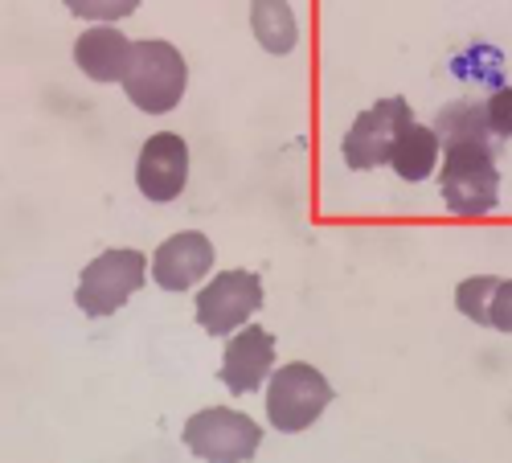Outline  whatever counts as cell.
<instances>
[{
    "label": "cell",
    "instance_id": "obj_13",
    "mask_svg": "<svg viewBox=\"0 0 512 463\" xmlns=\"http://www.w3.org/2000/svg\"><path fill=\"white\" fill-rule=\"evenodd\" d=\"M439 148H443V140L435 128H426V123H406V132L394 144L390 164L402 181H426L439 164Z\"/></svg>",
    "mask_w": 512,
    "mask_h": 463
},
{
    "label": "cell",
    "instance_id": "obj_11",
    "mask_svg": "<svg viewBox=\"0 0 512 463\" xmlns=\"http://www.w3.org/2000/svg\"><path fill=\"white\" fill-rule=\"evenodd\" d=\"M132 46L136 41H127L115 25H91L74 41V62L95 82H123L127 62H132Z\"/></svg>",
    "mask_w": 512,
    "mask_h": 463
},
{
    "label": "cell",
    "instance_id": "obj_15",
    "mask_svg": "<svg viewBox=\"0 0 512 463\" xmlns=\"http://www.w3.org/2000/svg\"><path fill=\"white\" fill-rule=\"evenodd\" d=\"M435 132L443 144H463V140H476V144H496L492 128H488V107L484 103H447L435 119Z\"/></svg>",
    "mask_w": 512,
    "mask_h": 463
},
{
    "label": "cell",
    "instance_id": "obj_4",
    "mask_svg": "<svg viewBox=\"0 0 512 463\" xmlns=\"http://www.w3.org/2000/svg\"><path fill=\"white\" fill-rule=\"evenodd\" d=\"M144 275H148V259L140 255V250H127V246L103 250L95 263L82 267L74 300H78L82 312L95 316V320L111 316V312H119L144 287Z\"/></svg>",
    "mask_w": 512,
    "mask_h": 463
},
{
    "label": "cell",
    "instance_id": "obj_10",
    "mask_svg": "<svg viewBox=\"0 0 512 463\" xmlns=\"http://www.w3.org/2000/svg\"><path fill=\"white\" fill-rule=\"evenodd\" d=\"M209 267H213V242L197 230L173 234L152 255V279L164 291H189L197 279L209 275Z\"/></svg>",
    "mask_w": 512,
    "mask_h": 463
},
{
    "label": "cell",
    "instance_id": "obj_17",
    "mask_svg": "<svg viewBox=\"0 0 512 463\" xmlns=\"http://www.w3.org/2000/svg\"><path fill=\"white\" fill-rule=\"evenodd\" d=\"M488 107V128L496 140H512V87H500L492 91V99L484 103Z\"/></svg>",
    "mask_w": 512,
    "mask_h": 463
},
{
    "label": "cell",
    "instance_id": "obj_8",
    "mask_svg": "<svg viewBox=\"0 0 512 463\" xmlns=\"http://www.w3.org/2000/svg\"><path fill=\"white\" fill-rule=\"evenodd\" d=\"M189 181V148L181 136L173 132H160V136H148V144L140 148V160H136V185L148 201H173L181 197Z\"/></svg>",
    "mask_w": 512,
    "mask_h": 463
},
{
    "label": "cell",
    "instance_id": "obj_2",
    "mask_svg": "<svg viewBox=\"0 0 512 463\" xmlns=\"http://www.w3.org/2000/svg\"><path fill=\"white\" fill-rule=\"evenodd\" d=\"M185 82H189V66L177 46H168V41H136L132 46L123 91L140 111H148V115L173 111L185 95Z\"/></svg>",
    "mask_w": 512,
    "mask_h": 463
},
{
    "label": "cell",
    "instance_id": "obj_1",
    "mask_svg": "<svg viewBox=\"0 0 512 463\" xmlns=\"http://www.w3.org/2000/svg\"><path fill=\"white\" fill-rule=\"evenodd\" d=\"M443 168H439V189L455 218H484L500 205V168L492 144H443Z\"/></svg>",
    "mask_w": 512,
    "mask_h": 463
},
{
    "label": "cell",
    "instance_id": "obj_3",
    "mask_svg": "<svg viewBox=\"0 0 512 463\" xmlns=\"http://www.w3.org/2000/svg\"><path fill=\"white\" fill-rule=\"evenodd\" d=\"M328 402H332V386H328V377L316 365L291 361V365H283V369L271 373L267 418H271L275 431H283V435L308 431L316 418L328 410Z\"/></svg>",
    "mask_w": 512,
    "mask_h": 463
},
{
    "label": "cell",
    "instance_id": "obj_7",
    "mask_svg": "<svg viewBox=\"0 0 512 463\" xmlns=\"http://www.w3.org/2000/svg\"><path fill=\"white\" fill-rule=\"evenodd\" d=\"M406 123H414L406 99H381L369 111H361L353 119V128L345 132V144H340V152H345V164L357 168V173H369V168L386 164L394 156L398 136L406 132Z\"/></svg>",
    "mask_w": 512,
    "mask_h": 463
},
{
    "label": "cell",
    "instance_id": "obj_5",
    "mask_svg": "<svg viewBox=\"0 0 512 463\" xmlns=\"http://www.w3.org/2000/svg\"><path fill=\"white\" fill-rule=\"evenodd\" d=\"M259 443H263L259 423L242 410L209 406L185 423V447L209 463H242L259 451Z\"/></svg>",
    "mask_w": 512,
    "mask_h": 463
},
{
    "label": "cell",
    "instance_id": "obj_9",
    "mask_svg": "<svg viewBox=\"0 0 512 463\" xmlns=\"http://www.w3.org/2000/svg\"><path fill=\"white\" fill-rule=\"evenodd\" d=\"M271 365H275V336L259 324H246L230 336L218 377L230 394H254L271 377Z\"/></svg>",
    "mask_w": 512,
    "mask_h": 463
},
{
    "label": "cell",
    "instance_id": "obj_14",
    "mask_svg": "<svg viewBox=\"0 0 512 463\" xmlns=\"http://www.w3.org/2000/svg\"><path fill=\"white\" fill-rule=\"evenodd\" d=\"M250 29L259 37V46L267 54H291L295 41H300V25L287 0H250Z\"/></svg>",
    "mask_w": 512,
    "mask_h": 463
},
{
    "label": "cell",
    "instance_id": "obj_16",
    "mask_svg": "<svg viewBox=\"0 0 512 463\" xmlns=\"http://www.w3.org/2000/svg\"><path fill=\"white\" fill-rule=\"evenodd\" d=\"M66 9L82 21H99V25H111L119 17H132L140 9V0H66Z\"/></svg>",
    "mask_w": 512,
    "mask_h": 463
},
{
    "label": "cell",
    "instance_id": "obj_6",
    "mask_svg": "<svg viewBox=\"0 0 512 463\" xmlns=\"http://www.w3.org/2000/svg\"><path fill=\"white\" fill-rule=\"evenodd\" d=\"M259 308H263V279L254 271H222L201 287L197 324L209 336H230Z\"/></svg>",
    "mask_w": 512,
    "mask_h": 463
},
{
    "label": "cell",
    "instance_id": "obj_12",
    "mask_svg": "<svg viewBox=\"0 0 512 463\" xmlns=\"http://www.w3.org/2000/svg\"><path fill=\"white\" fill-rule=\"evenodd\" d=\"M455 308L484 328L512 332V279H492V275L463 279L455 287Z\"/></svg>",
    "mask_w": 512,
    "mask_h": 463
}]
</instances>
